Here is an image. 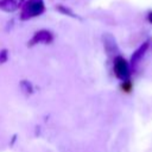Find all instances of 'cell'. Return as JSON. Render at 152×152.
<instances>
[{"label": "cell", "mask_w": 152, "mask_h": 152, "mask_svg": "<svg viewBox=\"0 0 152 152\" xmlns=\"http://www.w3.org/2000/svg\"><path fill=\"white\" fill-rule=\"evenodd\" d=\"M27 11H28V15H37L43 11V2L39 0H31L27 4Z\"/></svg>", "instance_id": "obj_3"}, {"label": "cell", "mask_w": 152, "mask_h": 152, "mask_svg": "<svg viewBox=\"0 0 152 152\" xmlns=\"http://www.w3.org/2000/svg\"><path fill=\"white\" fill-rule=\"evenodd\" d=\"M147 20L152 24V11H150V12L147 13Z\"/></svg>", "instance_id": "obj_4"}, {"label": "cell", "mask_w": 152, "mask_h": 152, "mask_svg": "<svg viewBox=\"0 0 152 152\" xmlns=\"http://www.w3.org/2000/svg\"><path fill=\"white\" fill-rule=\"evenodd\" d=\"M148 45H150V42L148 40H146V42H144L134 52H133V55H132V57H131V65L132 66H134L144 56H145V53L147 52V49H148Z\"/></svg>", "instance_id": "obj_2"}, {"label": "cell", "mask_w": 152, "mask_h": 152, "mask_svg": "<svg viewBox=\"0 0 152 152\" xmlns=\"http://www.w3.org/2000/svg\"><path fill=\"white\" fill-rule=\"evenodd\" d=\"M114 74L118 78L124 80V81H127L129 77V74H131L129 64L121 56H116L114 59Z\"/></svg>", "instance_id": "obj_1"}]
</instances>
